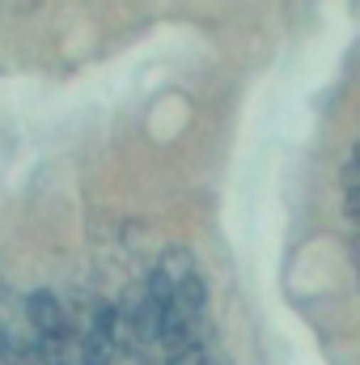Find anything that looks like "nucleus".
Segmentation results:
<instances>
[{"label":"nucleus","mask_w":360,"mask_h":365,"mask_svg":"<svg viewBox=\"0 0 360 365\" xmlns=\"http://www.w3.org/2000/svg\"><path fill=\"white\" fill-rule=\"evenodd\" d=\"M157 268H162V272H166L170 280H174V284H179L182 276L195 272V259H191V251H186V247H170V251H166V259H162Z\"/></svg>","instance_id":"3"},{"label":"nucleus","mask_w":360,"mask_h":365,"mask_svg":"<svg viewBox=\"0 0 360 365\" xmlns=\"http://www.w3.org/2000/svg\"><path fill=\"white\" fill-rule=\"evenodd\" d=\"M352 264L360 268V230H356V238H352Z\"/></svg>","instance_id":"7"},{"label":"nucleus","mask_w":360,"mask_h":365,"mask_svg":"<svg viewBox=\"0 0 360 365\" xmlns=\"http://www.w3.org/2000/svg\"><path fill=\"white\" fill-rule=\"evenodd\" d=\"M339 182H344V191H360V162H356V158L339 170Z\"/></svg>","instance_id":"5"},{"label":"nucleus","mask_w":360,"mask_h":365,"mask_svg":"<svg viewBox=\"0 0 360 365\" xmlns=\"http://www.w3.org/2000/svg\"><path fill=\"white\" fill-rule=\"evenodd\" d=\"M77 357H81V365H115L119 361L115 357V344L97 327H90L85 319L77 323Z\"/></svg>","instance_id":"2"},{"label":"nucleus","mask_w":360,"mask_h":365,"mask_svg":"<svg viewBox=\"0 0 360 365\" xmlns=\"http://www.w3.org/2000/svg\"><path fill=\"white\" fill-rule=\"evenodd\" d=\"M4 353H9V331L0 327V365H4Z\"/></svg>","instance_id":"6"},{"label":"nucleus","mask_w":360,"mask_h":365,"mask_svg":"<svg viewBox=\"0 0 360 365\" xmlns=\"http://www.w3.org/2000/svg\"><path fill=\"white\" fill-rule=\"evenodd\" d=\"M352 158H356V162H360V140H356V149H352Z\"/></svg>","instance_id":"8"},{"label":"nucleus","mask_w":360,"mask_h":365,"mask_svg":"<svg viewBox=\"0 0 360 365\" xmlns=\"http://www.w3.org/2000/svg\"><path fill=\"white\" fill-rule=\"evenodd\" d=\"M21 314H26V327L34 336H77V323H73L64 297L55 289H47V284L30 289L21 297Z\"/></svg>","instance_id":"1"},{"label":"nucleus","mask_w":360,"mask_h":365,"mask_svg":"<svg viewBox=\"0 0 360 365\" xmlns=\"http://www.w3.org/2000/svg\"><path fill=\"white\" fill-rule=\"evenodd\" d=\"M344 221L360 230V191H344Z\"/></svg>","instance_id":"4"}]
</instances>
